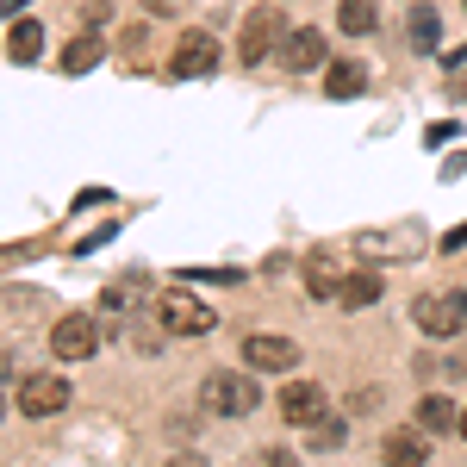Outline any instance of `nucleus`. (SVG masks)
Returning a JSON list of instances; mask_svg holds the SVG:
<instances>
[{
	"label": "nucleus",
	"instance_id": "obj_1",
	"mask_svg": "<svg viewBox=\"0 0 467 467\" xmlns=\"http://www.w3.org/2000/svg\"><path fill=\"white\" fill-rule=\"evenodd\" d=\"M200 405L218 411V418H250L255 411V374H237V368H218L200 380Z\"/></svg>",
	"mask_w": 467,
	"mask_h": 467
},
{
	"label": "nucleus",
	"instance_id": "obj_2",
	"mask_svg": "<svg viewBox=\"0 0 467 467\" xmlns=\"http://www.w3.org/2000/svg\"><path fill=\"white\" fill-rule=\"evenodd\" d=\"M150 318L162 324L169 337H206L218 324V312H206L193 293H156V299H150Z\"/></svg>",
	"mask_w": 467,
	"mask_h": 467
},
{
	"label": "nucleus",
	"instance_id": "obj_3",
	"mask_svg": "<svg viewBox=\"0 0 467 467\" xmlns=\"http://www.w3.org/2000/svg\"><path fill=\"white\" fill-rule=\"evenodd\" d=\"M100 349V318L94 312H63L50 324V356L57 361H88Z\"/></svg>",
	"mask_w": 467,
	"mask_h": 467
},
{
	"label": "nucleus",
	"instance_id": "obj_4",
	"mask_svg": "<svg viewBox=\"0 0 467 467\" xmlns=\"http://www.w3.org/2000/svg\"><path fill=\"white\" fill-rule=\"evenodd\" d=\"M244 361H250L255 374H293V368H299V343H293V337H268V330H250V337H244Z\"/></svg>",
	"mask_w": 467,
	"mask_h": 467
},
{
	"label": "nucleus",
	"instance_id": "obj_5",
	"mask_svg": "<svg viewBox=\"0 0 467 467\" xmlns=\"http://www.w3.org/2000/svg\"><path fill=\"white\" fill-rule=\"evenodd\" d=\"M281 13H275V6H255L250 19H244V37H237V57H244V63H268V57H275V50H281Z\"/></svg>",
	"mask_w": 467,
	"mask_h": 467
},
{
	"label": "nucleus",
	"instance_id": "obj_6",
	"mask_svg": "<svg viewBox=\"0 0 467 467\" xmlns=\"http://www.w3.org/2000/svg\"><path fill=\"white\" fill-rule=\"evenodd\" d=\"M411 318H418L424 337H455V330L467 324V293H424Z\"/></svg>",
	"mask_w": 467,
	"mask_h": 467
},
{
	"label": "nucleus",
	"instance_id": "obj_7",
	"mask_svg": "<svg viewBox=\"0 0 467 467\" xmlns=\"http://www.w3.org/2000/svg\"><path fill=\"white\" fill-rule=\"evenodd\" d=\"M69 405V380L63 374H26L19 380V411L26 418H57Z\"/></svg>",
	"mask_w": 467,
	"mask_h": 467
},
{
	"label": "nucleus",
	"instance_id": "obj_8",
	"mask_svg": "<svg viewBox=\"0 0 467 467\" xmlns=\"http://www.w3.org/2000/svg\"><path fill=\"white\" fill-rule=\"evenodd\" d=\"M169 69H175L181 81H200V75H213V69H218V44H213V32H181L175 57H169Z\"/></svg>",
	"mask_w": 467,
	"mask_h": 467
},
{
	"label": "nucleus",
	"instance_id": "obj_9",
	"mask_svg": "<svg viewBox=\"0 0 467 467\" xmlns=\"http://www.w3.org/2000/svg\"><path fill=\"white\" fill-rule=\"evenodd\" d=\"M281 418H287L293 431L324 424V387H318V380H293L287 393H281Z\"/></svg>",
	"mask_w": 467,
	"mask_h": 467
},
{
	"label": "nucleus",
	"instance_id": "obj_10",
	"mask_svg": "<svg viewBox=\"0 0 467 467\" xmlns=\"http://www.w3.org/2000/svg\"><path fill=\"white\" fill-rule=\"evenodd\" d=\"M281 63H287L293 75H306V69H324L330 57H324V32L318 26H299V32L281 37Z\"/></svg>",
	"mask_w": 467,
	"mask_h": 467
},
{
	"label": "nucleus",
	"instance_id": "obj_11",
	"mask_svg": "<svg viewBox=\"0 0 467 467\" xmlns=\"http://www.w3.org/2000/svg\"><path fill=\"white\" fill-rule=\"evenodd\" d=\"M361 88H368V69L361 63H324V94L330 100H356Z\"/></svg>",
	"mask_w": 467,
	"mask_h": 467
},
{
	"label": "nucleus",
	"instance_id": "obj_12",
	"mask_svg": "<svg viewBox=\"0 0 467 467\" xmlns=\"http://www.w3.org/2000/svg\"><path fill=\"white\" fill-rule=\"evenodd\" d=\"M405 44H411V50H436V44H442V13H436V6H411Z\"/></svg>",
	"mask_w": 467,
	"mask_h": 467
},
{
	"label": "nucleus",
	"instance_id": "obj_13",
	"mask_svg": "<svg viewBox=\"0 0 467 467\" xmlns=\"http://www.w3.org/2000/svg\"><path fill=\"white\" fill-rule=\"evenodd\" d=\"M6 57H13V63H37V57H44V26H37V19H19V26L6 32Z\"/></svg>",
	"mask_w": 467,
	"mask_h": 467
},
{
	"label": "nucleus",
	"instance_id": "obj_14",
	"mask_svg": "<svg viewBox=\"0 0 467 467\" xmlns=\"http://www.w3.org/2000/svg\"><path fill=\"white\" fill-rule=\"evenodd\" d=\"M337 26L349 37H368L380 26V6H374V0H343V6H337Z\"/></svg>",
	"mask_w": 467,
	"mask_h": 467
},
{
	"label": "nucleus",
	"instance_id": "obj_15",
	"mask_svg": "<svg viewBox=\"0 0 467 467\" xmlns=\"http://www.w3.org/2000/svg\"><path fill=\"white\" fill-rule=\"evenodd\" d=\"M100 57H107V44H100L94 32H88V37H75L69 50H63V75H88L94 63H100Z\"/></svg>",
	"mask_w": 467,
	"mask_h": 467
},
{
	"label": "nucleus",
	"instance_id": "obj_16",
	"mask_svg": "<svg viewBox=\"0 0 467 467\" xmlns=\"http://www.w3.org/2000/svg\"><path fill=\"white\" fill-rule=\"evenodd\" d=\"M418 424H424V431H462V418H455V399L431 393L424 405H418Z\"/></svg>",
	"mask_w": 467,
	"mask_h": 467
},
{
	"label": "nucleus",
	"instance_id": "obj_17",
	"mask_svg": "<svg viewBox=\"0 0 467 467\" xmlns=\"http://www.w3.org/2000/svg\"><path fill=\"white\" fill-rule=\"evenodd\" d=\"M337 299H343L349 312H356V306H374V299H380V275H374V268H361V275H349Z\"/></svg>",
	"mask_w": 467,
	"mask_h": 467
},
{
	"label": "nucleus",
	"instance_id": "obj_18",
	"mask_svg": "<svg viewBox=\"0 0 467 467\" xmlns=\"http://www.w3.org/2000/svg\"><path fill=\"white\" fill-rule=\"evenodd\" d=\"M424 455H431V449H424V436H418V431H393V436H387V462L418 467Z\"/></svg>",
	"mask_w": 467,
	"mask_h": 467
},
{
	"label": "nucleus",
	"instance_id": "obj_19",
	"mask_svg": "<svg viewBox=\"0 0 467 467\" xmlns=\"http://www.w3.org/2000/svg\"><path fill=\"white\" fill-rule=\"evenodd\" d=\"M306 287L318 293V299H337V293H343V281H337V275H330V268H324V262H318V268L306 275Z\"/></svg>",
	"mask_w": 467,
	"mask_h": 467
},
{
	"label": "nucleus",
	"instance_id": "obj_20",
	"mask_svg": "<svg viewBox=\"0 0 467 467\" xmlns=\"http://www.w3.org/2000/svg\"><path fill=\"white\" fill-rule=\"evenodd\" d=\"M442 368H449L455 380H467V343H462V349H455V356H449V361H442Z\"/></svg>",
	"mask_w": 467,
	"mask_h": 467
},
{
	"label": "nucleus",
	"instance_id": "obj_21",
	"mask_svg": "<svg viewBox=\"0 0 467 467\" xmlns=\"http://www.w3.org/2000/svg\"><path fill=\"white\" fill-rule=\"evenodd\" d=\"M449 250H467V224H462V231H449Z\"/></svg>",
	"mask_w": 467,
	"mask_h": 467
},
{
	"label": "nucleus",
	"instance_id": "obj_22",
	"mask_svg": "<svg viewBox=\"0 0 467 467\" xmlns=\"http://www.w3.org/2000/svg\"><path fill=\"white\" fill-rule=\"evenodd\" d=\"M462 436H467V411H462Z\"/></svg>",
	"mask_w": 467,
	"mask_h": 467
},
{
	"label": "nucleus",
	"instance_id": "obj_23",
	"mask_svg": "<svg viewBox=\"0 0 467 467\" xmlns=\"http://www.w3.org/2000/svg\"><path fill=\"white\" fill-rule=\"evenodd\" d=\"M0 411H6V399H0Z\"/></svg>",
	"mask_w": 467,
	"mask_h": 467
}]
</instances>
